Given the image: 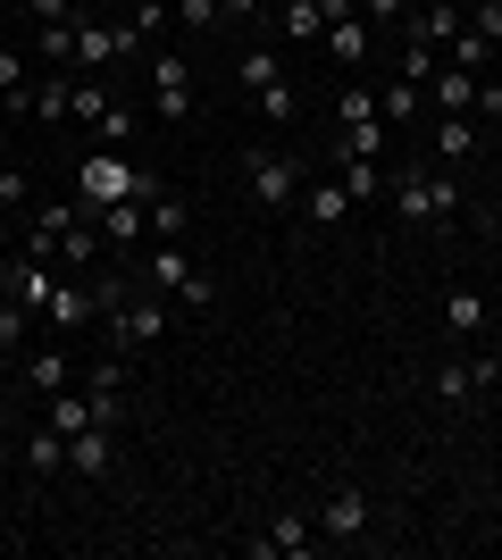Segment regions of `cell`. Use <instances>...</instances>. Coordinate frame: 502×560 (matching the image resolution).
Returning a JSON list of instances; mask_svg holds the SVG:
<instances>
[{
	"instance_id": "cell-1",
	"label": "cell",
	"mask_w": 502,
	"mask_h": 560,
	"mask_svg": "<svg viewBox=\"0 0 502 560\" xmlns=\"http://www.w3.org/2000/svg\"><path fill=\"white\" fill-rule=\"evenodd\" d=\"M385 210L419 234H453L460 226V167H394L385 176Z\"/></svg>"
},
{
	"instance_id": "cell-2",
	"label": "cell",
	"mask_w": 502,
	"mask_h": 560,
	"mask_svg": "<svg viewBox=\"0 0 502 560\" xmlns=\"http://www.w3.org/2000/svg\"><path fill=\"white\" fill-rule=\"evenodd\" d=\"M151 192H160V176H151V167H135L118 142L84 151V167H75V201H84V210H109V201H151Z\"/></svg>"
},
{
	"instance_id": "cell-3",
	"label": "cell",
	"mask_w": 502,
	"mask_h": 560,
	"mask_svg": "<svg viewBox=\"0 0 502 560\" xmlns=\"http://www.w3.org/2000/svg\"><path fill=\"white\" fill-rule=\"evenodd\" d=\"M243 176H252V201H260V210H293L302 185H311V160H302V151H277V142H252V151H243Z\"/></svg>"
},
{
	"instance_id": "cell-4",
	"label": "cell",
	"mask_w": 502,
	"mask_h": 560,
	"mask_svg": "<svg viewBox=\"0 0 502 560\" xmlns=\"http://www.w3.org/2000/svg\"><path fill=\"white\" fill-rule=\"evenodd\" d=\"M235 84H243L252 101H260V117H268V126H293V117H302V93H293V75H285V59H277V50H260V43H252V50L235 59Z\"/></svg>"
},
{
	"instance_id": "cell-5",
	"label": "cell",
	"mask_w": 502,
	"mask_h": 560,
	"mask_svg": "<svg viewBox=\"0 0 502 560\" xmlns=\"http://www.w3.org/2000/svg\"><path fill=\"white\" fill-rule=\"evenodd\" d=\"M135 277H143L151 293H167V302H185V310H218V277L185 268V243H151V259L135 268Z\"/></svg>"
},
{
	"instance_id": "cell-6",
	"label": "cell",
	"mask_w": 502,
	"mask_h": 560,
	"mask_svg": "<svg viewBox=\"0 0 502 560\" xmlns=\"http://www.w3.org/2000/svg\"><path fill=\"white\" fill-rule=\"evenodd\" d=\"M109 335H118V351H151L167 335V293H151V284L135 293V284H126V302L109 310Z\"/></svg>"
},
{
	"instance_id": "cell-7",
	"label": "cell",
	"mask_w": 502,
	"mask_h": 560,
	"mask_svg": "<svg viewBox=\"0 0 502 560\" xmlns=\"http://www.w3.org/2000/svg\"><path fill=\"white\" fill-rule=\"evenodd\" d=\"M143 68H151V117H160V126H185L192 117V68L176 50H151Z\"/></svg>"
},
{
	"instance_id": "cell-8",
	"label": "cell",
	"mask_w": 502,
	"mask_h": 560,
	"mask_svg": "<svg viewBox=\"0 0 502 560\" xmlns=\"http://www.w3.org/2000/svg\"><path fill=\"white\" fill-rule=\"evenodd\" d=\"M318 536H335V544L369 536V486H352V477H335V486L318 493Z\"/></svg>"
},
{
	"instance_id": "cell-9",
	"label": "cell",
	"mask_w": 502,
	"mask_h": 560,
	"mask_svg": "<svg viewBox=\"0 0 502 560\" xmlns=\"http://www.w3.org/2000/svg\"><path fill=\"white\" fill-rule=\"evenodd\" d=\"M502 385V360L494 351H478V360H444V369H435V401H478V394H494Z\"/></svg>"
},
{
	"instance_id": "cell-10",
	"label": "cell",
	"mask_w": 502,
	"mask_h": 560,
	"mask_svg": "<svg viewBox=\"0 0 502 560\" xmlns=\"http://www.w3.org/2000/svg\"><path fill=\"white\" fill-rule=\"evenodd\" d=\"M311 544H318L311 511H277V518H268V536H252V552H260V560H302Z\"/></svg>"
},
{
	"instance_id": "cell-11",
	"label": "cell",
	"mask_w": 502,
	"mask_h": 560,
	"mask_svg": "<svg viewBox=\"0 0 502 560\" xmlns=\"http://www.w3.org/2000/svg\"><path fill=\"white\" fill-rule=\"evenodd\" d=\"M17 117H43V126H68V117H75V68H50L43 84H25Z\"/></svg>"
},
{
	"instance_id": "cell-12",
	"label": "cell",
	"mask_w": 502,
	"mask_h": 560,
	"mask_svg": "<svg viewBox=\"0 0 502 560\" xmlns=\"http://www.w3.org/2000/svg\"><path fill=\"white\" fill-rule=\"evenodd\" d=\"M50 284H59V277L43 268V252H25V259H9V268H0V293H9V302H25L34 318L50 310Z\"/></svg>"
},
{
	"instance_id": "cell-13",
	"label": "cell",
	"mask_w": 502,
	"mask_h": 560,
	"mask_svg": "<svg viewBox=\"0 0 502 560\" xmlns=\"http://www.w3.org/2000/svg\"><path fill=\"white\" fill-rule=\"evenodd\" d=\"M318 50H327L335 68H369V59H377V25H369V18H343V25L318 34Z\"/></svg>"
},
{
	"instance_id": "cell-14",
	"label": "cell",
	"mask_w": 502,
	"mask_h": 560,
	"mask_svg": "<svg viewBox=\"0 0 502 560\" xmlns=\"http://www.w3.org/2000/svg\"><path fill=\"white\" fill-rule=\"evenodd\" d=\"M93 318H101V293H93V284H68V277L50 284V310H43V327L75 335V327H93Z\"/></svg>"
},
{
	"instance_id": "cell-15",
	"label": "cell",
	"mask_w": 502,
	"mask_h": 560,
	"mask_svg": "<svg viewBox=\"0 0 502 560\" xmlns=\"http://www.w3.org/2000/svg\"><path fill=\"white\" fill-rule=\"evenodd\" d=\"M93 226H101V243H109V252H118V268L126 259H135V243H143V201H109V210H93Z\"/></svg>"
},
{
	"instance_id": "cell-16",
	"label": "cell",
	"mask_w": 502,
	"mask_h": 560,
	"mask_svg": "<svg viewBox=\"0 0 502 560\" xmlns=\"http://www.w3.org/2000/svg\"><path fill=\"white\" fill-rule=\"evenodd\" d=\"M293 210L311 218V226H343V218H352L360 201H352V192H343V185H335V176H311V185H302V201H293Z\"/></svg>"
},
{
	"instance_id": "cell-17",
	"label": "cell",
	"mask_w": 502,
	"mask_h": 560,
	"mask_svg": "<svg viewBox=\"0 0 502 560\" xmlns=\"http://www.w3.org/2000/svg\"><path fill=\"white\" fill-rule=\"evenodd\" d=\"M109 452H118V427H84V435H68V468H75V477H109Z\"/></svg>"
},
{
	"instance_id": "cell-18",
	"label": "cell",
	"mask_w": 502,
	"mask_h": 560,
	"mask_svg": "<svg viewBox=\"0 0 502 560\" xmlns=\"http://www.w3.org/2000/svg\"><path fill=\"white\" fill-rule=\"evenodd\" d=\"M428 93H435V117H469V109H478V75H469V68H435Z\"/></svg>"
},
{
	"instance_id": "cell-19",
	"label": "cell",
	"mask_w": 502,
	"mask_h": 560,
	"mask_svg": "<svg viewBox=\"0 0 502 560\" xmlns=\"http://www.w3.org/2000/svg\"><path fill=\"white\" fill-rule=\"evenodd\" d=\"M277 34H285V43H302V50H311L318 34H327V9H318V0H277Z\"/></svg>"
},
{
	"instance_id": "cell-20",
	"label": "cell",
	"mask_w": 502,
	"mask_h": 560,
	"mask_svg": "<svg viewBox=\"0 0 502 560\" xmlns=\"http://www.w3.org/2000/svg\"><path fill=\"white\" fill-rule=\"evenodd\" d=\"M402 34H419L428 50H444V43L460 34V0H435V9H410V25H402Z\"/></svg>"
},
{
	"instance_id": "cell-21",
	"label": "cell",
	"mask_w": 502,
	"mask_h": 560,
	"mask_svg": "<svg viewBox=\"0 0 502 560\" xmlns=\"http://www.w3.org/2000/svg\"><path fill=\"white\" fill-rule=\"evenodd\" d=\"M435 160H444V167H460V160H469V151H478V117H435Z\"/></svg>"
},
{
	"instance_id": "cell-22",
	"label": "cell",
	"mask_w": 502,
	"mask_h": 560,
	"mask_svg": "<svg viewBox=\"0 0 502 560\" xmlns=\"http://www.w3.org/2000/svg\"><path fill=\"white\" fill-rule=\"evenodd\" d=\"M25 468H34V477H59V468H68V435H59L50 419L25 435Z\"/></svg>"
},
{
	"instance_id": "cell-23",
	"label": "cell",
	"mask_w": 502,
	"mask_h": 560,
	"mask_svg": "<svg viewBox=\"0 0 502 560\" xmlns=\"http://www.w3.org/2000/svg\"><path fill=\"white\" fill-rule=\"evenodd\" d=\"M435 68H444V59H435V50L419 43V34H402V50H394V75H402V84H419V93H428V84H435Z\"/></svg>"
},
{
	"instance_id": "cell-24",
	"label": "cell",
	"mask_w": 502,
	"mask_h": 560,
	"mask_svg": "<svg viewBox=\"0 0 502 560\" xmlns=\"http://www.w3.org/2000/svg\"><path fill=\"white\" fill-rule=\"evenodd\" d=\"M335 185L352 192V201H385V167L377 160H335Z\"/></svg>"
},
{
	"instance_id": "cell-25",
	"label": "cell",
	"mask_w": 502,
	"mask_h": 560,
	"mask_svg": "<svg viewBox=\"0 0 502 560\" xmlns=\"http://www.w3.org/2000/svg\"><path fill=\"white\" fill-rule=\"evenodd\" d=\"M419 101H428V93H419V84H402V75H385V84H377V117H385V126H410V117H419Z\"/></svg>"
},
{
	"instance_id": "cell-26",
	"label": "cell",
	"mask_w": 502,
	"mask_h": 560,
	"mask_svg": "<svg viewBox=\"0 0 502 560\" xmlns=\"http://www.w3.org/2000/svg\"><path fill=\"white\" fill-rule=\"evenodd\" d=\"M84 226V210H75V201H50V210H34V252L50 259V243H59V234H75Z\"/></svg>"
},
{
	"instance_id": "cell-27",
	"label": "cell",
	"mask_w": 502,
	"mask_h": 560,
	"mask_svg": "<svg viewBox=\"0 0 502 560\" xmlns=\"http://www.w3.org/2000/svg\"><path fill=\"white\" fill-rule=\"evenodd\" d=\"M377 151H385V117H360L335 135V160H377Z\"/></svg>"
},
{
	"instance_id": "cell-28",
	"label": "cell",
	"mask_w": 502,
	"mask_h": 560,
	"mask_svg": "<svg viewBox=\"0 0 502 560\" xmlns=\"http://www.w3.org/2000/svg\"><path fill=\"white\" fill-rule=\"evenodd\" d=\"M25 376H34L43 394H68V385H75V360H68L59 343H50V351H34V360H25Z\"/></svg>"
},
{
	"instance_id": "cell-29",
	"label": "cell",
	"mask_w": 502,
	"mask_h": 560,
	"mask_svg": "<svg viewBox=\"0 0 502 560\" xmlns=\"http://www.w3.org/2000/svg\"><path fill=\"white\" fill-rule=\"evenodd\" d=\"M143 226H151V243H185V201H160V192H151Z\"/></svg>"
},
{
	"instance_id": "cell-30",
	"label": "cell",
	"mask_w": 502,
	"mask_h": 560,
	"mask_svg": "<svg viewBox=\"0 0 502 560\" xmlns=\"http://www.w3.org/2000/svg\"><path fill=\"white\" fill-rule=\"evenodd\" d=\"M444 50H453V68H469V75H486V59H494V43H486V34H478L469 18H460V34H453Z\"/></svg>"
},
{
	"instance_id": "cell-31",
	"label": "cell",
	"mask_w": 502,
	"mask_h": 560,
	"mask_svg": "<svg viewBox=\"0 0 502 560\" xmlns=\"http://www.w3.org/2000/svg\"><path fill=\"white\" fill-rule=\"evenodd\" d=\"M444 327H453V335H486V293H469V284H460L453 302H444Z\"/></svg>"
},
{
	"instance_id": "cell-32",
	"label": "cell",
	"mask_w": 502,
	"mask_h": 560,
	"mask_svg": "<svg viewBox=\"0 0 502 560\" xmlns=\"http://www.w3.org/2000/svg\"><path fill=\"white\" fill-rule=\"evenodd\" d=\"M50 252L68 259V268H93V259L109 252V243H101V226H75V234H59V243H50Z\"/></svg>"
},
{
	"instance_id": "cell-33",
	"label": "cell",
	"mask_w": 502,
	"mask_h": 560,
	"mask_svg": "<svg viewBox=\"0 0 502 560\" xmlns=\"http://www.w3.org/2000/svg\"><path fill=\"white\" fill-rule=\"evenodd\" d=\"M43 327V318H34V310L25 302H9V293H0V351H25V335Z\"/></svg>"
},
{
	"instance_id": "cell-34",
	"label": "cell",
	"mask_w": 502,
	"mask_h": 560,
	"mask_svg": "<svg viewBox=\"0 0 502 560\" xmlns=\"http://www.w3.org/2000/svg\"><path fill=\"white\" fill-rule=\"evenodd\" d=\"M25 68H34V59L0 43V109H17V101H25Z\"/></svg>"
},
{
	"instance_id": "cell-35",
	"label": "cell",
	"mask_w": 502,
	"mask_h": 560,
	"mask_svg": "<svg viewBox=\"0 0 502 560\" xmlns=\"http://www.w3.org/2000/svg\"><path fill=\"white\" fill-rule=\"evenodd\" d=\"M109 117V84L101 75H75V126H101Z\"/></svg>"
},
{
	"instance_id": "cell-36",
	"label": "cell",
	"mask_w": 502,
	"mask_h": 560,
	"mask_svg": "<svg viewBox=\"0 0 502 560\" xmlns=\"http://www.w3.org/2000/svg\"><path fill=\"white\" fill-rule=\"evenodd\" d=\"M176 18H185V34H218V25H235V18H226V0H176Z\"/></svg>"
},
{
	"instance_id": "cell-37",
	"label": "cell",
	"mask_w": 502,
	"mask_h": 560,
	"mask_svg": "<svg viewBox=\"0 0 502 560\" xmlns=\"http://www.w3.org/2000/svg\"><path fill=\"white\" fill-rule=\"evenodd\" d=\"M360 117H377V84H343L335 93V126H360Z\"/></svg>"
},
{
	"instance_id": "cell-38",
	"label": "cell",
	"mask_w": 502,
	"mask_h": 560,
	"mask_svg": "<svg viewBox=\"0 0 502 560\" xmlns=\"http://www.w3.org/2000/svg\"><path fill=\"white\" fill-rule=\"evenodd\" d=\"M43 68H75V18L68 25H43Z\"/></svg>"
},
{
	"instance_id": "cell-39",
	"label": "cell",
	"mask_w": 502,
	"mask_h": 560,
	"mask_svg": "<svg viewBox=\"0 0 502 560\" xmlns=\"http://www.w3.org/2000/svg\"><path fill=\"white\" fill-rule=\"evenodd\" d=\"M34 25H68V18H84V0H17Z\"/></svg>"
},
{
	"instance_id": "cell-40",
	"label": "cell",
	"mask_w": 502,
	"mask_h": 560,
	"mask_svg": "<svg viewBox=\"0 0 502 560\" xmlns=\"http://www.w3.org/2000/svg\"><path fill=\"white\" fill-rule=\"evenodd\" d=\"M460 18L478 25L486 43H502V0H460Z\"/></svg>"
},
{
	"instance_id": "cell-41",
	"label": "cell",
	"mask_w": 502,
	"mask_h": 560,
	"mask_svg": "<svg viewBox=\"0 0 502 560\" xmlns=\"http://www.w3.org/2000/svg\"><path fill=\"white\" fill-rule=\"evenodd\" d=\"M34 201V176L25 167H0V210H25Z\"/></svg>"
},
{
	"instance_id": "cell-42",
	"label": "cell",
	"mask_w": 502,
	"mask_h": 560,
	"mask_svg": "<svg viewBox=\"0 0 502 560\" xmlns=\"http://www.w3.org/2000/svg\"><path fill=\"white\" fill-rule=\"evenodd\" d=\"M360 18L385 34V25H410V0H360Z\"/></svg>"
},
{
	"instance_id": "cell-43",
	"label": "cell",
	"mask_w": 502,
	"mask_h": 560,
	"mask_svg": "<svg viewBox=\"0 0 502 560\" xmlns=\"http://www.w3.org/2000/svg\"><path fill=\"white\" fill-rule=\"evenodd\" d=\"M126 25H135V34H143V43H151V34H160V25H167V0H135V18H126Z\"/></svg>"
},
{
	"instance_id": "cell-44",
	"label": "cell",
	"mask_w": 502,
	"mask_h": 560,
	"mask_svg": "<svg viewBox=\"0 0 502 560\" xmlns=\"http://www.w3.org/2000/svg\"><path fill=\"white\" fill-rule=\"evenodd\" d=\"M101 135H109V142H126V135H135V109H126V101H109V117H101Z\"/></svg>"
},
{
	"instance_id": "cell-45",
	"label": "cell",
	"mask_w": 502,
	"mask_h": 560,
	"mask_svg": "<svg viewBox=\"0 0 502 560\" xmlns=\"http://www.w3.org/2000/svg\"><path fill=\"white\" fill-rule=\"evenodd\" d=\"M252 9H260V0H226V18H252Z\"/></svg>"
},
{
	"instance_id": "cell-46",
	"label": "cell",
	"mask_w": 502,
	"mask_h": 560,
	"mask_svg": "<svg viewBox=\"0 0 502 560\" xmlns=\"http://www.w3.org/2000/svg\"><path fill=\"white\" fill-rule=\"evenodd\" d=\"M84 9H101V18H109V9H118V0H84Z\"/></svg>"
}]
</instances>
